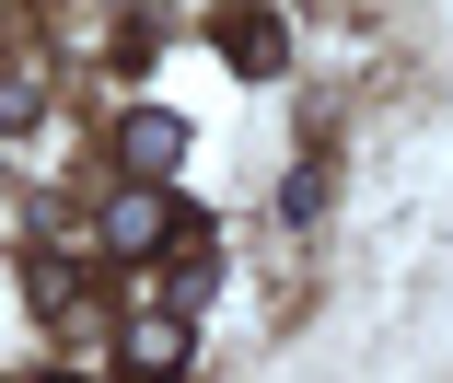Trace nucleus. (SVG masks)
<instances>
[{"label":"nucleus","mask_w":453,"mask_h":383,"mask_svg":"<svg viewBox=\"0 0 453 383\" xmlns=\"http://www.w3.org/2000/svg\"><path fill=\"white\" fill-rule=\"evenodd\" d=\"M128 372H140V383H151V372H187V326H174V314L151 326V314H140V326H128Z\"/></svg>","instance_id":"f257e3e1"},{"label":"nucleus","mask_w":453,"mask_h":383,"mask_svg":"<svg viewBox=\"0 0 453 383\" xmlns=\"http://www.w3.org/2000/svg\"><path fill=\"white\" fill-rule=\"evenodd\" d=\"M163 233H174V210H163V198H117V210H105V244H128V256H140V244H163Z\"/></svg>","instance_id":"f03ea898"},{"label":"nucleus","mask_w":453,"mask_h":383,"mask_svg":"<svg viewBox=\"0 0 453 383\" xmlns=\"http://www.w3.org/2000/svg\"><path fill=\"white\" fill-rule=\"evenodd\" d=\"M174 151H187L174 117H128V163H174Z\"/></svg>","instance_id":"7ed1b4c3"},{"label":"nucleus","mask_w":453,"mask_h":383,"mask_svg":"<svg viewBox=\"0 0 453 383\" xmlns=\"http://www.w3.org/2000/svg\"><path fill=\"white\" fill-rule=\"evenodd\" d=\"M233 70H280V24H233Z\"/></svg>","instance_id":"20e7f679"}]
</instances>
